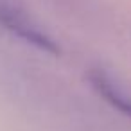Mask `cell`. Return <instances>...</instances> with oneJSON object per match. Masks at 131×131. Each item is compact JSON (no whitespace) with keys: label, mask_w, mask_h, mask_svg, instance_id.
Returning <instances> with one entry per match:
<instances>
[{"label":"cell","mask_w":131,"mask_h":131,"mask_svg":"<svg viewBox=\"0 0 131 131\" xmlns=\"http://www.w3.org/2000/svg\"><path fill=\"white\" fill-rule=\"evenodd\" d=\"M0 24L7 31H11L13 34H16L24 41L34 45L40 50H45L50 54L59 52V47L54 40H50L41 29H38V25H34L29 18H25L24 15H20L18 11H15L11 7H0Z\"/></svg>","instance_id":"6da1fadb"},{"label":"cell","mask_w":131,"mask_h":131,"mask_svg":"<svg viewBox=\"0 0 131 131\" xmlns=\"http://www.w3.org/2000/svg\"><path fill=\"white\" fill-rule=\"evenodd\" d=\"M93 90L106 101L110 102L115 110H118L120 113H124L126 117L131 118V95H127L115 81L110 79V75H106L102 70H93L88 75Z\"/></svg>","instance_id":"7a4b0ae2"}]
</instances>
